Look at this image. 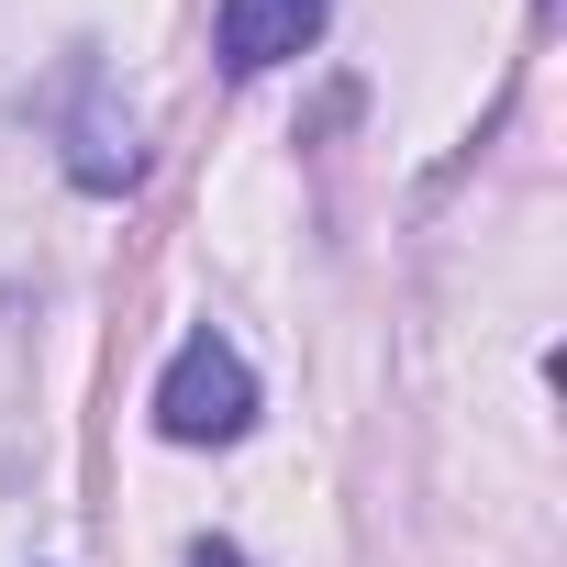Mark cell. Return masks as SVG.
Here are the masks:
<instances>
[{"instance_id":"1","label":"cell","mask_w":567,"mask_h":567,"mask_svg":"<svg viewBox=\"0 0 567 567\" xmlns=\"http://www.w3.org/2000/svg\"><path fill=\"white\" fill-rule=\"evenodd\" d=\"M256 423V368L223 346V334H189L156 379V434L167 445H234Z\"/></svg>"},{"instance_id":"2","label":"cell","mask_w":567,"mask_h":567,"mask_svg":"<svg viewBox=\"0 0 567 567\" xmlns=\"http://www.w3.org/2000/svg\"><path fill=\"white\" fill-rule=\"evenodd\" d=\"M334 0H223V68L256 79V68H290L312 34H323Z\"/></svg>"},{"instance_id":"3","label":"cell","mask_w":567,"mask_h":567,"mask_svg":"<svg viewBox=\"0 0 567 567\" xmlns=\"http://www.w3.org/2000/svg\"><path fill=\"white\" fill-rule=\"evenodd\" d=\"M134 167H145L134 112H123L101 79H79V112H68V178H79V189H134Z\"/></svg>"},{"instance_id":"4","label":"cell","mask_w":567,"mask_h":567,"mask_svg":"<svg viewBox=\"0 0 567 567\" xmlns=\"http://www.w3.org/2000/svg\"><path fill=\"white\" fill-rule=\"evenodd\" d=\"M189 567H245V556L234 545H189Z\"/></svg>"}]
</instances>
